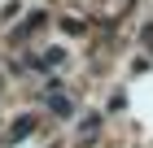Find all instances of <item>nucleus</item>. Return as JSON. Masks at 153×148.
Returning a JSON list of instances; mask_svg holds the SVG:
<instances>
[{
	"label": "nucleus",
	"mask_w": 153,
	"mask_h": 148,
	"mask_svg": "<svg viewBox=\"0 0 153 148\" xmlns=\"http://www.w3.org/2000/svg\"><path fill=\"white\" fill-rule=\"evenodd\" d=\"M31 126H35V118H22V122L9 131V139H22V135H31Z\"/></svg>",
	"instance_id": "1"
}]
</instances>
